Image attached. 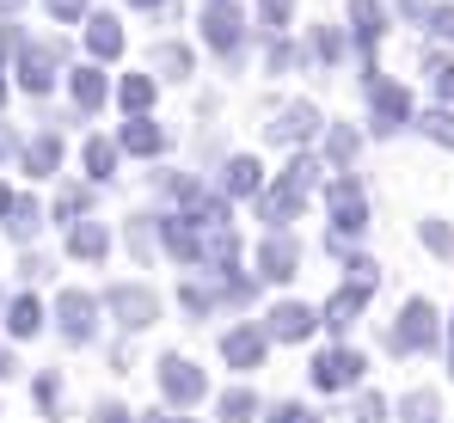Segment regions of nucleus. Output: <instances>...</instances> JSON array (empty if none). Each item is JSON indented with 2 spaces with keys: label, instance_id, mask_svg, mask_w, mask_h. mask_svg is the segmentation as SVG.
Returning <instances> with one entry per match:
<instances>
[{
  "label": "nucleus",
  "instance_id": "473e14b6",
  "mask_svg": "<svg viewBox=\"0 0 454 423\" xmlns=\"http://www.w3.org/2000/svg\"><path fill=\"white\" fill-rule=\"evenodd\" d=\"M356 153V129H332V160H350Z\"/></svg>",
  "mask_w": 454,
  "mask_h": 423
},
{
  "label": "nucleus",
  "instance_id": "f03ea898",
  "mask_svg": "<svg viewBox=\"0 0 454 423\" xmlns=\"http://www.w3.org/2000/svg\"><path fill=\"white\" fill-rule=\"evenodd\" d=\"M313 172H319L313 160H289L283 184H277V191H270V203H264V215H270L277 227H283V221H289V215H295V209L307 203V191H313Z\"/></svg>",
  "mask_w": 454,
  "mask_h": 423
},
{
  "label": "nucleus",
  "instance_id": "aec40b11",
  "mask_svg": "<svg viewBox=\"0 0 454 423\" xmlns=\"http://www.w3.org/2000/svg\"><path fill=\"white\" fill-rule=\"evenodd\" d=\"M313 129H319V117H313V105H289V111H283V123H277V136L283 141H295V136H313Z\"/></svg>",
  "mask_w": 454,
  "mask_h": 423
},
{
  "label": "nucleus",
  "instance_id": "a878e982",
  "mask_svg": "<svg viewBox=\"0 0 454 423\" xmlns=\"http://www.w3.org/2000/svg\"><path fill=\"white\" fill-rule=\"evenodd\" d=\"M424 74H430V86H436L442 98H454V62H449V56H430V62H424Z\"/></svg>",
  "mask_w": 454,
  "mask_h": 423
},
{
  "label": "nucleus",
  "instance_id": "37998d69",
  "mask_svg": "<svg viewBox=\"0 0 454 423\" xmlns=\"http://www.w3.org/2000/svg\"><path fill=\"white\" fill-rule=\"evenodd\" d=\"M148 423H184V418H148Z\"/></svg>",
  "mask_w": 454,
  "mask_h": 423
},
{
  "label": "nucleus",
  "instance_id": "72a5a7b5",
  "mask_svg": "<svg viewBox=\"0 0 454 423\" xmlns=\"http://www.w3.org/2000/svg\"><path fill=\"white\" fill-rule=\"evenodd\" d=\"M430 31L436 37H454V6H430Z\"/></svg>",
  "mask_w": 454,
  "mask_h": 423
},
{
  "label": "nucleus",
  "instance_id": "bb28decb",
  "mask_svg": "<svg viewBox=\"0 0 454 423\" xmlns=\"http://www.w3.org/2000/svg\"><path fill=\"white\" fill-rule=\"evenodd\" d=\"M424 246H430L436 258H454V227H442V221H424Z\"/></svg>",
  "mask_w": 454,
  "mask_h": 423
},
{
  "label": "nucleus",
  "instance_id": "79ce46f5",
  "mask_svg": "<svg viewBox=\"0 0 454 423\" xmlns=\"http://www.w3.org/2000/svg\"><path fill=\"white\" fill-rule=\"evenodd\" d=\"M6 203H12V197H6V184H0V215H6Z\"/></svg>",
  "mask_w": 454,
  "mask_h": 423
},
{
  "label": "nucleus",
  "instance_id": "20e7f679",
  "mask_svg": "<svg viewBox=\"0 0 454 423\" xmlns=\"http://www.w3.org/2000/svg\"><path fill=\"white\" fill-rule=\"evenodd\" d=\"M363 380V356L356 350H325L313 362V387L319 393H344V387H356Z\"/></svg>",
  "mask_w": 454,
  "mask_h": 423
},
{
  "label": "nucleus",
  "instance_id": "7c9ffc66",
  "mask_svg": "<svg viewBox=\"0 0 454 423\" xmlns=\"http://www.w3.org/2000/svg\"><path fill=\"white\" fill-rule=\"evenodd\" d=\"M153 62H160L166 74H184V68H191V56H184L178 43H160V50H153Z\"/></svg>",
  "mask_w": 454,
  "mask_h": 423
},
{
  "label": "nucleus",
  "instance_id": "f257e3e1",
  "mask_svg": "<svg viewBox=\"0 0 454 423\" xmlns=\"http://www.w3.org/2000/svg\"><path fill=\"white\" fill-rule=\"evenodd\" d=\"M436 344V307L430 301H405V313H399V325H393V350L399 356H418Z\"/></svg>",
  "mask_w": 454,
  "mask_h": 423
},
{
  "label": "nucleus",
  "instance_id": "a19ab883",
  "mask_svg": "<svg viewBox=\"0 0 454 423\" xmlns=\"http://www.w3.org/2000/svg\"><path fill=\"white\" fill-rule=\"evenodd\" d=\"M0 153H12V136H6V129H0Z\"/></svg>",
  "mask_w": 454,
  "mask_h": 423
},
{
  "label": "nucleus",
  "instance_id": "f8f14e48",
  "mask_svg": "<svg viewBox=\"0 0 454 423\" xmlns=\"http://www.w3.org/2000/svg\"><path fill=\"white\" fill-rule=\"evenodd\" d=\"M264 344H270L264 332H227L222 356L233 362V368H258V362H264Z\"/></svg>",
  "mask_w": 454,
  "mask_h": 423
},
{
  "label": "nucleus",
  "instance_id": "4468645a",
  "mask_svg": "<svg viewBox=\"0 0 454 423\" xmlns=\"http://www.w3.org/2000/svg\"><path fill=\"white\" fill-rule=\"evenodd\" d=\"M363 301H369L363 288H338V294H332V307H325V325H332V332H350V325H356V313H363Z\"/></svg>",
  "mask_w": 454,
  "mask_h": 423
},
{
  "label": "nucleus",
  "instance_id": "dca6fc26",
  "mask_svg": "<svg viewBox=\"0 0 454 423\" xmlns=\"http://www.w3.org/2000/svg\"><path fill=\"white\" fill-rule=\"evenodd\" d=\"M37 325H43V307H37L31 294H19V301L6 307V332H12V338H31Z\"/></svg>",
  "mask_w": 454,
  "mask_h": 423
},
{
  "label": "nucleus",
  "instance_id": "4c0bfd02",
  "mask_svg": "<svg viewBox=\"0 0 454 423\" xmlns=\"http://www.w3.org/2000/svg\"><path fill=\"white\" fill-rule=\"evenodd\" d=\"M80 6H86V0H50V12H56V19H74Z\"/></svg>",
  "mask_w": 454,
  "mask_h": 423
},
{
  "label": "nucleus",
  "instance_id": "0eeeda50",
  "mask_svg": "<svg viewBox=\"0 0 454 423\" xmlns=\"http://www.w3.org/2000/svg\"><path fill=\"white\" fill-rule=\"evenodd\" d=\"M369 98H375V129H399V123L411 117V98H405V86H393V80H369Z\"/></svg>",
  "mask_w": 454,
  "mask_h": 423
},
{
  "label": "nucleus",
  "instance_id": "39448f33",
  "mask_svg": "<svg viewBox=\"0 0 454 423\" xmlns=\"http://www.w3.org/2000/svg\"><path fill=\"white\" fill-rule=\"evenodd\" d=\"M160 387H166L172 405H197V399H203V368L184 362V356H166V362H160Z\"/></svg>",
  "mask_w": 454,
  "mask_h": 423
},
{
  "label": "nucleus",
  "instance_id": "c9c22d12",
  "mask_svg": "<svg viewBox=\"0 0 454 423\" xmlns=\"http://www.w3.org/2000/svg\"><path fill=\"white\" fill-rule=\"evenodd\" d=\"M270 423H319V418H313V411H301V405H277V411H270Z\"/></svg>",
  "mask_w": 454,
  "mask_h": 423
},
{
  "label": "nucleus",
  "instance_id": "f3484780",
  "mask_svg": "<svg viewBox=\"0 0 454 423\" xmlns=\"http://www.w3.org/2000/svg\"><path fill=\"white\" fill-rule=\"evenodd\" d=\"M350 19H356V43H375L380 31H387V12H380L375 0H350Z\"/></svg>",
  "mask_w": 454,
  "mask_h": 423
},
{
  "label": "nucleus",
  "instance_id": "c85d7f7f",
  "mask_svg": "<svg viewBox=\"0 0 454 423\" xmlns=\"http://www.w3.org/2000/svg\"><path fill=\"white\" fill-rule=\"evenodd\" d=\"M424 136L442 141V147H454V111H430V117H424Z\"/></svg>",
  "mask_w": 454,
  "mask_h": 423
},
{
  "label": "nucleus",
  "instance_id": "6ab92c4d",
  "mask_svg": "<svg viewBox=\"0 0 454 423\" xmlns=\"http://www.w3.org/2000/svg\"><path fill=\"white\" fill-rule=\"evenodd\" d=\"M258 184H264V166H258V160H233V166H227V191H233V197H252Z\"/></svg>",
  "mask_w": 454,
  "mask_h": 423
},
{
  "label": "nucleus",
  "instance_id": "58836bf2",
  "mask_svg": "<svg viewBox=\"0 0 454 423\" xmlns=\"http://www.w3.org/2000/svg\"><path fill=\"white\" fill-rule=\"evenodd\" d=\"M98 423H129V411H123V405H105V411H98Z\"/></svg>",
  "mask_w": 454,
  "mask_h": 423
},
{
  "label": "nucleus",
  "instance_id": "2f4dec72",
  "mask_svg": "<svg viewBox=\"0 0 454 423\" xmlns=\"http://www.w3.org/2000/svg\"><path fill=\"white\" fill-rule=\"evenodd\" d=\"M148 98H153V80H142V74H136V80H123V105H129V111H142Z\"/></svg>",
  "mask_w": 454,
  "mask_h": 423
},
{
  "label": "nucleus",
  "instance_id": "b1692460",
  "mask_svg": "<svg viewBox=\"0 0 454 423\" xmlns=\"http://www.w3.org/2000/svg\"><path fill=\"white\" fill-rule=\"evenodd\" d=\"M74 98L86 105V111H98V105H105V74L80 68V74H74Z\"/></svg>",
  "mask_w": 454,
  "mask_h": 423
},
{
  "label": "nucleus",
  "instance_id": "49530a36",
  "mask_svg": "<svg viewBox=\"0 0 454 423\" xmlns=\"http://www.w3.org/2000/svg\"><path fill=\"white\" fill-rule=\"evenodd\" d=\"M449 332H454V325H449Z\"/></svg>",
  "mask_w": 454,
  "mask_h": 423
},
{
  "label": "nucleus",
  "instance_id": "ddd939ff",
  "mask_svg": "<svg viewBox=\"0 0 454 423\" xmlns=\"http://www.w3.org/2000/svg\"><path fill=\"white\" fill-rule=\"evenodd\" d=\"M19 80H25V92H43L50 80H56V50H25V62H19Z\"/></svg>",
  "mask_w": 454,
  "mask_h": 423
},
{
  "label": "nucleus",
  "instance_id": "a18cd8bd",
  "mask_svg": "<svg viewBox=\"0 0 454 423\" xmlns=\"http://www.w3.org/2000/svg\"><path fill=\"white\" fill-rule=\"evenodd\" d=\"M136 6H166V0H136Z\"/></svg>",
  "mask_w": 454,
  "mask_h": 423
},
{
  "label": "nucleus",
  "instance_id": "393cba45",
  "mask_svg": "<svg viewBox=\"0 0 454 423\" xmlns=\"http://www.w3.org/2000/svg\"><path fill=\"white\" fill-rule=\"evenodd\" d=\"M123 147H129V153H153V147H160V129H153V123H129V129H123Z\"/></svg>",
  "mask_w": 454,
  "mask_h": 423
},
{
  "label": "nucleus",
  "instance_id": "9d476101",
  "mask_svg": "<svg viewBox=\"0 0 454 423\" xmlns=\"http://www.w3.org/2000/svg\"><path fill=\"white\" fill-rule=\"evenodd\" d=\"M313 325H319V313L301 307V301H283V307L270 313V338H307Z\"/></svg>",
  "mask_w": 454,
  "mask_h": 423
},
{
  "label": "nucleus",
  "instance_id": "7ed1b4c3",
  "mask_svg": "<svg viewBox=\"0 0 454 423\" xmlns=\"http://www.w3.org/2000/svg\"><path fill=\"white\" fill-rule=\"evenodd\" d=\"M332 221H338V233H332V246L344 252V239H356L363 227H369V203H363V191L350 184V178H338L332 184Z\"/></svg>",
  "mask_w": 454,
  "mask_h": 423
},
{
  "label": "nucleus",
  "instance_id": "6e6552de",
  "mask_svg": "<svg viewBox=\"0 0 454 423\" xmlns=\"http://www.w3.org/2000/svg\"><path fill=\"white\" fill-rule=\"evenodd\" d=\"M56 319H62V338L68 344H86L92 338V294H62L56 301Z\"/></svg>",
  "mask_w": 454,
  "mask_h": 423
},
{
  "label": "nucleus",
  "instance_id": "c03bdc74",
  "mask_svg": "<svg viewBox=\"0 0 454 423\" xmlns=\"http://www.w3.org/2000/svg\"><path fill=\"white\" fill-rule=\"evenodd\" d=\"M405 6H411V12H424V0H405Z\"/></svg>",
  "mask_w": 454,
  "mask_h": 423
},
{
  "label": "nucleus",
  "instance_id": "c756f323",
  "mask_svg": "<svg viewBox=\"0 0 454 423\" xmlns=\"http://www.w3.org/2000/svg\"><path fill=\"white\" fill-rule=\"evenodd\" d=\"M12 209V239H31L37 233V203H6Z\"/></svg>",
  "mask_w": 454,
  "mask_h": 423
},
{
  "label": "nucleus",
  "instance_id": "423d86ee",
  "mask_svg": "<svg viewBox=\"0 0 454 423\" xmlns=\"http://www.w3.org/2000/svg\"><path fill=\"white\" fill-rule=\"evenodd\" d=\"M105 307H111V313H117L129 332H136V325H148L153 313H160V307H153V294H148V288H136V282H123V288H105Z\"/></svg>",
  "mask_w": 454,
  "mask_h": 423
},
{
  "label": "nucleus",
  "instance_id": "9b49d317",
  "mask_svg": "<svg viewBox=\"0 0 454 423\" xmlns=\"http://www.w3.org/2000/svg\"><path fill=\"white\" fill-rule=\"evenodd\" d=\"M203 37H209V43H215V50H233V43H239V12H233V6H209V12H203Z\"/></svg>",
  "mask_w": 454,
  "mask_h": 423
},
{
  "label": "nucleus",
  "instance_id": "1a4fd4ad",
  "mask_svg": "<svg viewBox=\"0 0 454 423\" xmlns=\"http://www.w3.org/2000/svg\"><path fill=\"white\" fill-rule=\"evenodd\" d=\"M295 264H301V252H295V239H283V233H270L264 239V252H258V270L270 282H289L295 277Z\"/></svg>",
  "mask_w": 454,
  "mask_h": 423
},
{
  "label": "nucleus",
  "instance_id": "a211bd4d",
  "mask_svg": "<svg viewBox=\"0 0 454 423\" xmlns=\"http://www.w3.org/2000/svg\"><path fill=\"white\" fill-rule=\"evenodd\" d=\"M399 418L405 423H442V405H436V393H405L399 399Z\"/></svg>",
  "mask_w": 454,
  "mask_h": 423
},
{
  "label": "nucleus",
  "instance_id": "4be33fe9",
  "mask_svg": "<svg viewBox=\"0 0 454 423\" xmlns=\"http://www.w3.org/2000/svg\"><path fill=\"white\" fill-rule=\"evenodd\" d=\"M86 43H92V56H117V50H123V31H117V19H92Z\"/></svg>",
  "mask_w": 454,
  "mask_h": 423
},
{
  "label": "nucleus",
  "instance_id": "2eb2a0df",
  "mask_svg": "<svg viewBox=\"0 0 454 423\" xmlns=\"http://www.w3.org/2000/svg\"><path fill=\"white\" fill-rule=\"evenodd\" d=\"M68 246H74V258H105V252H111V233H105L98 221H80L74 233H68Z\"/></svg>",
  "mask_w": 454,
  "mask_h": 423
},
{
  "label": "nucleus",
  "instance_id": "ea45409f",
  "mask_svg": "<svg viewBox=\"0 0 454 423\" xmlns=\"http://www.w3.org/2000/svg\"><path fill=\"white\" fill-rule=\"evenodd\" d=\"M6 368H12V356H6V344H0V374H6Z\"/></svg>",
  "mask_w": 454,
  "mask_h": 423
},
{
  "label": "nucleus",
  "instance_id": "e433bc0d",
  "mask_svg": "<svg viewBox=\"0 0 454 423\" xmlns=\"http://www.w3.org/2000/svg\"><path fill=\"white\" fill-rule=\"evenodd\" d=\"M289 19V0H264V25H283Z\"/></svg>",
  "mask_w": 454,
  "mask_h": 423
},
{
  "label": "nucleus",
  "instance_id": "5701e85b",
  "mask_svg": "<svg viewBox=\"0 0 454 423\" xmlns=\"http://www.w3.org/2000/svg\"><path fill=\"white\" fill-rule=\"evenodd\" d=\"M258 418V399H252V387H233L222 399V423H252Z\"/></svg>",
  "mask_w": 454,
  "mask_h": 423
},
{
  "label": "nucleus",
  "instance_id": "f704fd0d",
  "mask_svg": "<svg viewBox=\"0 0 454 423\" xmlns=\"http://www.w3.org/2000/svg\"><path fill=\"white\" fill-rule=\"evenodd\" d=\"M356 418H363V423H380V418H387V405H380L375 393H363V399H356Z\"/></svg>",
  "mask_w": 454,
  "mask_h": 423
},
{
  "label": "nucleus",
  "instance_id": "412c9836",
  "mask_svg": "<svg viewBox=\"0 0 454 423\" xmlns=\"http://www.w3.org/2000/svg\"><path fill=\"white\" fill-rule=\"evenodd\" d=\"M25 166H31V172H56V166H62V141L37 136L31 147H25Z\"/></svg>",
  "mask_w": 454,
  "mask_h": 423
},
{
  "label": "nucleus",
  "instance_id": "cd10ccee",
  "mask_svg": "<svg viewBox=\"0 0 454 423\" xmlns=\"http://www.w3.org/2000/svg\"><path fill=\"white\" fill-rule=\"evenodd\" d=\"M86 166H92V178H111V166H117V147H111V141H92V147H86Z\"/></svg>",
  "mask_w": 454,
  "mask_h": 423
}]
</instances>
